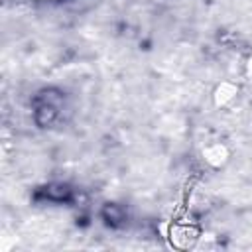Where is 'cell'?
Masks as SVG:
<instances>
[{"instance_id":"6da1fadb","label":"cell","mask_w":252,"mask_h":252,"mask_svg":"<svg viewBox=\"0 0 252 252\" xmlns=\"http://www.w3.org/2000/svg\"><path fill=\"white\" fill-rule=\"evenodd\" d=\"M61 110H63L61 93H57L53 89H45L35 96L33 114H35V122L37 124H41V126L55 124V120L61 116Z\"/></svg>"}]
</instances>
